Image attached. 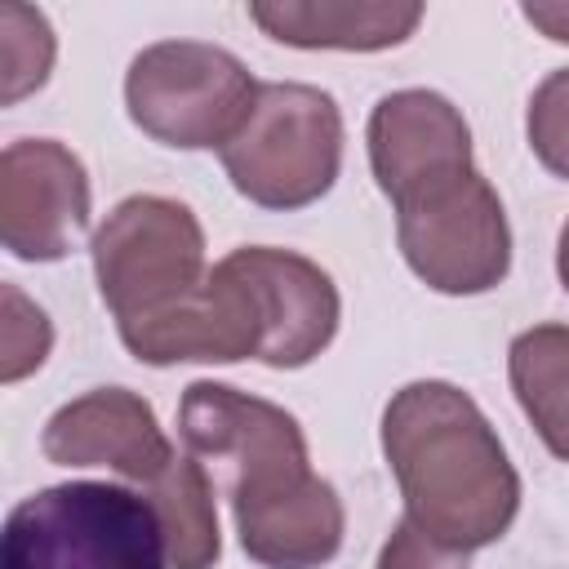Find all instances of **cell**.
<instances>
[{
	"instance_id": "cell-1",
	"label": "cell",
	"mask_w": 569,
	"mask_h": 569,
	"mask_svg": "<svg viewBox=\"0 0 569 569\" xmlns=\"http://www.w3.org/2000/svg\"><path fill=\"white\" fill-rule=\"evenodd\" d=\"M382 458L400 485L405 520L449 551L493 547L520 516V476L485 409L445 378L391 391Z\"/></svg>"
},
{
	"instance_id": "cell-2",
	"label": "cell",
	"mask_w": 569,
	"mask_h": 569,
	"mask_svg": "<svg viewBox=\"0 0 569 569\" xmlns=\"http://www.w3.org/2000/svg\"><path fill=\"white\" fill-rule=\"evenodd\" d=\"M0 569H169V551L147 493L67 480L9 507Z\"/></svg>"
},
{
	"instance_id": "cell-3",
	"label": "cell",
	"mask_w": 569,
	"mask_h": 569,
	"mask_svg": "<svg viewBox=\"0 0 569 569\" xmlns=\"http://www.w3.org/2000/svg\"><path fill=\"white\" fill-rule=\"evenodd\" d=\"M342 111L320 84L271 80L244 129L218 151L231 187L271 213H293L333 191L342 169Z\"/></svg>"
},
{
	"instance_id": "cell-4",
	"label": "cell",
	"mask_w": 569,
	"mask_h": 569,
	"mask_svg": "<svg viewBox=\"0 0 569 569\" xmlns=\"http://www.w3.org/2000/svg\"><path fill=\"white\" fill-rule=\"evenodd\" d=\"M249 67L209 40H156L124 71V111L160 147L222 151L258 102Z\"/></svg>"
},
{
	"instance_id": "cell-5",
	"label": "cell",
	"mask_w": 569,
	"mask_h": 569,
	"mask_svg": "<svg viewBox=\"0 0 569 569\" xmlns=\"http://www.w3.org/2000/svg\"><path fill=\"white\" fill-rule=\"evenodd\" d=\"M98 298L116 316V329L151 320L182 302L204 267V227L173 196H124L89 240Z\"/></svg>"
},
{
	"instance_id": "cell-6",
	"label": "cell",
	"mask_w": 569,
	"mask_h": 569,
	"mask_svg": "<svg viewBox=\"0 0 569 569\" xmlns=\"http://www.w3.org/2000/svg\"><path fill=\"white\" fill-rule=\"evenodd\" d=\"M396 244L405 267L449 298L489 293L511 271V222L480 169L400 204Z\"/></svg>"
},
{
	"instance_id": "cell-7",
	"label": "cell",
	"mask_w": 569,
	"mask_h": 569,
	"mask_svg": "<svg viewBox=\"0 0 569 569\" xmlns=\"http://www.w3.org/2000/svg\"><path fill=\"white\" fill-rule=\"evenodd\" d=\"M178 436L200 462L227 467L231 502L262 498L311 476L302 422L231 382H191L178 400Z\"/></svg>"
},
{
	"instance_id": "cell-8",
	"label": "cell",
	"mask_w": 569,
	"mask_h": 569,
	"mask_svg": "<svg viewBox=\"0 0 569 569\" xmlns=\"http://www.w3.org/2000/svg\"><path fill=\"white\" fill-rule=\"evenodd\" d=\"M120 342L138 365H151V369L236 365V360H262L267 320L249 276L227 253L209 267L200 289H191L182 302H173L151 320L124 325Z\"/></svg>"
},
{
	"instance_id": "cell-9",
	"label": "cell",
	"mask_w": 569,
	"mask_h": 569,
	"mask_svg": "<svg viewBox=\"0 0 569 569\" xmlns=\"http://www.w3.org/2000/svg\"><path fill=\"white\" fill-rule=\"evenodd\" d=\"M89 209V169L67 142L18 138L0 151V244L18 262H62Z\"/></svg>"
},
{
	"instance_id": "cell-10",
	"label": "cell",
	"mask_w": 569,
	"mask_h": 569,
	"mask_svg": "<svg viewBox=\"0 0 569 569\" xmlns=\"http://www.w3.org/2000/svg\"><path fill=\"white\" fill-rule=\"evenodd\" d=\"M365 147L373 182L396 209L476 169L471 124L436 89L382 93L369 111Z\"/></svg>"
},
{
	"instance_id": "cell-11",
	"label": "cell",
	"mask_w": 569,
	"mask_h": 569,
	"mask_svg": "<svg viewBox=\"0 0 569 569\" xmlns=\"http://www.w3.org/2000/svg\"><path fill=\"white\" fill-rule=\"evenodd\" d=\"M40 453L53 467H107L133 485H151L178 458L151 400L129 387H93L53 409Z\"/></svg>"
},
{
	"instance_id": "cell-12",
	"label": "cell",
	"mask_w": 569,
	"mask_h": 569,
	"mask_svg": "<svg viewBox=\"0 0 569 569\" xmlns=\"http://www.w3.org/2000/svg\"><path fill=\"white\" fill-rule=\"evenodd\" d=\"M236 267L249 276L262 320H267V369H307L329 351L342 325V298L333 276L307 253L276 244H240L231 249Z\"/></svg>"
},
{
	"instance_id": "cell-13",
	"label": "cell",
	"mask_w": 569,
	"mask_h": 569,
	"mask_svg": "<svg viewBox=\"0 0 569 569\" xmlns=\"http://www.w3.org/2000/svg\"><path fill=\"white\" fill-rule=\"evenodd\" d=\"M236 538L262 569H320L342 551L347 511L325 476H302L276 493L231 502Z\"/></svg>"
},
{
	"instance_id": "cell-14",
	"label": "cell",
	"mask_w": 569,
	"mask_h": 569,
	"mask_svg": "<svg viewBox=\"0 0 569 569\" xmlns=\"http://www.w3.org/2000/svg\"><path fill=\"white\" fill-rule=\"evenodd\" d=\"M249 18L262 36L289 49L382 53L405 44L418 22V0H253Z\"/></svg>"
},
{
	"instance_id": "cell-15",
	"label": "cell",
	"mask_w": 569,
	"mask_h": 569,
	"mask_svg": "<svg viewBox=\"0 0 569 569\" xmlns=\"http://www.w3.org/2000/svg\"><path fill=\"white\" fill-rule=\"evenodd\" d=\"M507 382L538 440L569 462V325H529L507 347Z\"/></svg>"
},
{
	"instance_id": "cell-16",
	"label": "cell",
	"mask_w": 569,
	"mask_h": 569,
	"mask_svg": "<svg viewBox=\"0 0 569 569\" xmlns=\"http://www.w3.org/2000/svg\"><path fill=\"white\" fill-rule=\"evenodd\" d=\"M147 489V502L156 507L169 569H213L222 556L218 533V502L213 480L196 453H178Z\"/></svg>"
},
{
	"instance_id": "cell-17",
	"label": "cell",
	"mask_w": 569,
	"mask_h": 569,
	"mask_svg": "<svg viewBox=\"0 0 569 569\" xmlns=\"http://www.w3.org/2000/svg\"><path fill=\"white\" fill-rule=\"evenodd\" d=\"M53 58H58V36L49 18L22 0H4L0 4V76H4L0 102L13 107L27 93L44 89Z\"/></svg>"
},
{
	"instance_id": "cell-18",
	"label": "cell",
	"mask_w": 569,
	"mask_h": 569,
	"mask_svg": "<svg viewBox=\"0 0 569 569\" xmlns=\"http://www.w3.org/2000/svg\"><path fill=\"white\" fill-rule=\"evenodd\" d=\"M4 298V329H0V382L13 387L27 373H36L53 351V325L40 302H31L13 280L0 289Z\"/></svg>"
},
{
	"instance_id": "cell-19",
	"label": "cell",
	"mask_w": 569,
	"mask_h": 569,
	"mask_svg": "<svg viewBox=\"0 0 569 569\" xmlns=\"http://www.w3.org/2000/svg\"><path fill=\"white\" fill-rule=\"evenodd\" d=\"M525 138L538 164L569 182V67L538 80L525 107Z\"/></svg>"
},
{
	"instance_id": "cell-20",
	"label": "cell",
	"mask_w": 569,
	"mask_h": 569,
	"mask_svg": "<svg viewBox=\"0 0 569 569\" xmlns=\"http://www.w3.org/2000/svg\"><path fill=\"white\" fill-rule=\"evenodd\" d=\"M373 569H467V556L431 542L409 520H396L391 533H387V542L378 547Z\"/></svg>"
},
{
	"instance_id": "cell-21",
	"label": "cell",
	"mask_w": 569,
	"mask_h": 569,
	"mask_svg": "<svg viewBox=\"0 0 569 569\" xmlns=\"http://www.w3.org/2000/svg\"><path fill=\"white\" fill-rule=\"evenodd\" d=\"M520 13H525V22L538 27L547 40L569 44V4H565V0H529V4H520Z\"/></svg>"
},
{
	"instance_id": "cell-22",
	"label": "cell",
	"mask_w": 569,
	"mask_h": 569,
	"mask_svg": "<svg viewBox=\"0 0 569 569\" xmlns=\"http://www.w3.org/2000/svg\"><path fill=\"white\" fill-rule=\"evenodd\" d=\"M556 276L565 284V293H569V218H565V227L556 236Z\"/></svg>"
}]
</instances>
